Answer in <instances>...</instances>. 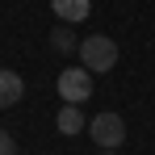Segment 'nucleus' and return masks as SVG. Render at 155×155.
Returning a JSON list of instances; mask_svg holds the SVG:
<instances>
[{"instance_id": "obj_1", "label": "nucleus", "mask_w": 155, "mask_h": 155, "mask_svg": "<svg viewBox=\"0 0 155 155\" xmlns=\"http://www.w3.org/2000/svg\"><path fill=\"white\" fill-rule=\"evenodd\" d=\"M80 63L88 71H113L117 67V42L105 38V34H88L80 42Z\"/></svg>"}, {"instance_id": "obj_2", "label": "nucleus", "mask_w": 155, "mask_h": 155, "mask_svg": "<svg viewBox=\"0 0 155 155\" xmlns=\"http://www.w3.org/2000/svg\"><path fill=\"white\" fill-rule=\"evenodd\" d=\"M88 134H92V143L101 147V151H117L122 143H126V122H122V113H97L92 122H88Z\"/></svg>"}, {"instance_id": "obj_3", "label": "nucleus", "mask_w": 155, "mask_h": 155, "mask_svg": "<svg viewBox=\"0 0 155 155\" xmlns=\"http://www.w3.org/2000/svg\"><path fill=\"white\" fill-rule=\"evenodd\" d=\"M59 97H63V105H84L92 97V71L88 67H67L59 76Z\"/></svg>"}, {"instance_id": "obj_4", "label": "nucleus", "mask_w": 155, "mask_h": 155, "mask_svg": "<svg viewBox=\"0 0 155 155\" xmlns=\"http://www.w3.org/2000/svg\"><path fill=\"white\" fill-rule=\"evenodd\" d=\"M54 17L59 21H67V25H76V21H84L88 13H92V0H51Z\"/></svg>"}, {"instance_id": "obj_5", "label": "nucleus", "mask_w": 155, "mask_h": 155, "mask_svg": "<svg viewBox=\"0 0 155 155\" xmlns=\"http://www.w3.org/2000/svg\"><path fill=\"white\" fill-rule=\"evenodd\" d=\"M21 97H25V80L17 71H0V109H13Z\"/></svg>"}, {"instance_id": "obj_6", "label": "nucleus", "mask_w": 155, "mask_h": 155, "mask_svg": "<svg viewBox=\"0 0 155 155\" xmlns=\"http://www.w3.org/2000/svg\"><path fill=\"white\" fill-rule=\"evenodd\" d=\"M54 126H59V134H67V138H71V134H80L88 122H84L80 105H63V109H59V117H54Z\"/></svg>"}, {"instance_id": "obj_7", "label": "nucleus", "mask_w": 155, "mask_h": 155, "mask_svg": "<svg viewBox=\"0 0 155 155\" xmlns=\"http://www.w3.org/2000/svg\"><path fill=\"white\" fill-rule=\"evenodd\" d=\"M51 46H54L59 54H71V51H76V38H71V29H67V21H59V25L51 29Z\"/></svg>"}, {"instance_id": "obj_8", "label": "nucleus", "mask_w": 155, "mask_h": 155, "mask_svg": "<svg viewBox=\"0 0 155 155\" xmlns=\"http://www.w3.org/2000/svg\"><path fill=\"white\" fill-rule=\"evenodd\" d=\"M0 155H17V138L8 130H0Z\"/></svg>"}, {"instance_id": "obj_9", "label": "nucleus", "mask_w": 155, "mask_h": 155, "mask_svg": "<svg viewBox=\"0 0 155 155\" xmlns=\"http://www.w3.org/2000/svg\"><path fill=\"white\" fill-rule=\"evenodd\" d=\"M101 155H117V151H101Z\"/></svg>"}]
</instances>
